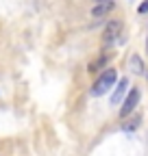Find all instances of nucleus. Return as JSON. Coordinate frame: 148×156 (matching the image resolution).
<instances>
[{
    "label": "nucleus",
    "instance_id": "5",
    "mask_svg": "<svg viewBox=\"0 0 148 156\" xmlns=\"http://www.w3.org/2000/svg\"><path fill=\"white\" fill-rule=\"evenodd\" d=\"M126 87H128V80H126V78H120V83H118L116 91L111 93V104H118V102L122 100V95L126 93Z\"/></svg>",
    "mask_w": 148,
    "mask_h": 156
},
{
    "label": "nucleus",
    "instance_id": "2",
    "mask_svg": "<svg viewBox=\"0 0 148 156\" xmlns=\"http://www.w3.org/2000/svg\"><path fill=\"white\" fill-rule=\"evenodd\" d=\"M137 102H139V89H133V91H128L126 100H124V104H122V108H120V117H126V115H131V113H133V108L137 106Z\"/></svg>",
    "mask_w": 148,
    "mask_h": 156
},
{
    "label": "nucleus",
    "instance_id": "7",
    "mask_svg": "<svg viewBox=\"0 0 148 156\" xmlns=\"http://www.w3.org/2000/svg\"><path fill=\"white\" fill-rule=\"evenodd\" d=\"M107 58H109L107 54H102L100 58H96V61H94V63H91V65H89V72H98V69H100V67H102V65L107 63Z\"/></svg>",
    "mask_w": 148,
    "mask_h": 156
},
{
    "label": "nucleus",
    "instance_id": "11",
    "mask_svg": "<svg viewBox=\"0 0 148 156\" xmlns=\"http://www.w3.org/2000/svg\"><path fill=\"white\" fill-rule=\"evenodd\" d=\"M146 48H148V39H146Z\"/></svg>",
    "mask_w": 148,
    "mask_h": 156
},
{
    "label": "nucleus",
    "instance_id": "3",
    "mask_svg": "<svg viewBox=\"0 0 148 156\" xmlns=\"http://www.w3.org/2000/svg\"><path fill=\"white\" fill-rule=\"evenodd\" d=\"M113 7H116V0H109V2H98V5H94V9H91V17L100 20V17H105L107 13L113 11Z\"/></svg>",
    "mask_w": 148,
    "mask_h": 156
},
{
    "label": "nucleus",
    "instance_id": "10",
    "mask_svg": "<svg viewBox=\"0 0 148 156\" xmlns=\"http://www.w3.org/2000/svg\"><path fill=\"white\" fill-rule=\"evenodd\" d=\"M98 2H109V0H96V5H98Z\"/></svg>",
    "mask_w": 148,
    "mask_h": 156
},
{
    "label": "nucleus",
    "instance_id": "9",
    "mask_svg": "<svg viewBox=\"0 0 148 156\" xmlns=\"http://www.w3.org/2000/svg\"><path fill=\"white\" fill-rule=\"evenodd\" d=\"M137 11H139V13H146V11H148V0H144V2L139 5V9H137Z\"/></svg>",
    "mask_w": 148,
    "mask_h": 156
},
{
    "label": "nucleus",
    "instance_id": "1",
    "mask_svg": "<svg viewBox=\"0 0 148 156\" xmlns=\"http://www.w3.org/2000/svg\"><path fill=\"white\" fill-rule=\"evenodd\" d=\"M116 78H118V72H116L113 67L105 69V72L98 76V80H96L94 89H91V93H94V95H102V93H107L109 87H113V85H116Z\"/></svg>",
    "mask_w": 148,
    "mask_h": 156
},
{
    "label": "nucleus",
    "instance_id": "8",
    "mask_svg": "<svg viewBox=\"0 0 148 156\" xmlns=\"http://www.w3.org/2000/svg\"><path fill=\"white\" fill-rule=\"evenodd\" d=\"M137 128V119H133V124H124V130H135Z\"/></svg>",
    "mask_w": 148,
    "mask_h": 156
},
{
    "label": "nucleus",
    "instance_id": "4",
    "mask_svg": "<svg viewBox=\"0 0 148 156\" xmlns=\"http://www.w3.org/2000/svg\"><path fill=\"white\" fill-rule=\"evenodd\" d=\"M120 28H122V24L118 22V20H111V22L107 24V28H105V41L111 44V41L116 39V35L120 33Z\"/></svg>",
    "mask_w": 148,
    "mask_h": 156
},
{
    "label": "nucleus",
    "instance_id": "6",
    "mask_svg": "<svg viewBox=\"0 0 148 156\" xmlns=\"http://www.w3.org/2000/svg\"><path fill=\"white\" fill-rule=\"evenodd\" d=\"M131 69H133L135 74H144V63H142L139 54H133V56H131Z\"/></svg>",
    "mask_w": 148,
    "mask_h": 156
}]
</instances>
